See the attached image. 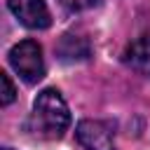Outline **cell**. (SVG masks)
Wrapping results in <instances>:
<instances>
[{"mask_svg":"<svg viewBox=\"0 0 150 150\" xmlns=\"http://www.w3.org/2000/svg\"><path fill=\"white\" fill-rule=\"evenodd\" d=\"M70 127V110L56 89H42L33 101L30 129L42 138H61Z\"/></svg>","mask_w":150,"mask_h":150,"instance_id":"cell-1","label":"cell"},{"mask_svg":"<svg viewBox=\"0 0 150 150\" xmlns=\"http://www.w3.org/2000/svg\"><path fill=\"white\" fill-rule=\"evenodd\" d=\"M9 66L26 84H38L45 77L42 47L35 40H21L9 49Z\"/></svg>","mask_w":150,"mask_h":150,"instance_id":"cell-2","label":"cell"},{"mask_svg":"<svg viewBox=\"0 0 150 150\" xmlns=\"http://www.w3.org/2000/svg\"><path fill=\"white\" fill-rule=\"evenodd\" d=\"M7 7L19 19V23L30 30H45L52 23V14L45 0H7Z\"/></svg>","mask_w":150,"mask_h":150,"instance_id":"cell-3","label":"cell"},{"mask_svg":"<svg viewBox=\"0 0 150 150\" xmlns=\"http://www.w3.org/2000/svg\"><path fill=\"white\" fill-rule=\"evenodd\" d=\"M75 136L84 150H115L112 129L101 120H82L75 127Z\"/></svg>","mask_w":150,"mask_h":150,"instance_id":"cell-4","label":"cell"},{"mask_svg":"<svg viewBox=\"0 0 150 150\" xmlns=\"http://www.w3.org/2000/svg\"><path fill=\"white\" fill-rule=\"evenodd\" d=\"M124 63L131 70L150 77V35H143V38L134 40L124 49Z\"/></svg>","mask_w":150,"mask_h":150,"instance_id":"cell-5","label":"cell"},{"mask_svg":"<svg viewBox=\"0 0 150 150\" xmlns=\"http://www.w3.org/2000/svg\"><path fill=\"white\" fill-rule=\"evenodd\" d=\"M56 52H59V56L63 61H84L91 54L89 42L84 38H80V35H63L59 47H56Z\"/></svg>","mask_w":150,"mask_h":150,"instance_id":"cell-6","label":"cell"},{"mask_svg":"<svg viewBox=\"0 0 150 150\" xmlns=\"http://www.w3.org/2000/svg\"><path fill=\"white\" fill-rule=\"evenodd\" d=\"M59 2L68 12H87V9H94L96 5H101V0H59Z\"/></svg>","mask_w":150,"mask_h":150,"instance_id":"cell-7","label":"cell"},{"mask_svg":"<svg viewBox=\"0 0 150 150\" xmlns=\"http://www.w3.org/2000/svg\"><path fill=\"white\" fill-rule=\"evenodd\" d=\"M0 82H2V98H0V103H2V105H9V103L16 98L14 84H12V80H9L7 73H0Z\"/></svg>","mask_w":150,"mask_h":150,"instance_id":"cell-8","label":"cell"},{"mask_svg":"<svg viewBox=\"0 0 150 150\" xmlns=\"http://www.w3.org/2000/svg\"><path fill=\"white\" fill-rule=\"evenodd\" d=\"M2 150H12V148H2Z\"/></svg>","mask_w":150,"mask_h":150,"instance_id":"cell-9","label":"cell"}]
</instances>
